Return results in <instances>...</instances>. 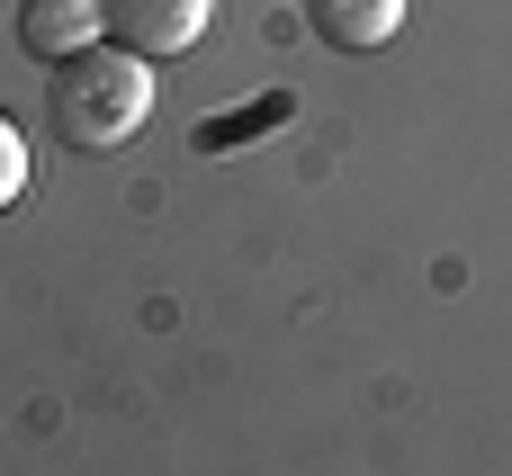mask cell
<instances>
[{"label": "cell", "mask_w": 512, "mask_h": 476, "mask_svg": "<svg viewBox=\"0 0 512 476\" xmlns=\"http://www.w3.org/2000/svg\"><path fill=\"white\" fill-rule=\"evenodd\" d=\"M207 18H216V0H99V27H108V45H126V54H189L198 36H207Z\"/></svg>", "instance_id": "2"}, {"label": "cell", "mask_w": 512, "mask_h": 476, "mask_svg": "<svg viewBox=\"0 0 512 476\" xmlns=\"http://www.w3.org/2000/svg\"><path fill=\"white\" fill-rule=\"evenodd\" d=\"M27 198V135H18V117L0 108V216Z\"/></svg>", "instance_id": "5"}, {"label": "cell", "mask_w": 512, "mask_h": 476, "mask_svg": "<svg viewBox=\"0 0 512 476\" xmlns=\"http://www.w3.org/2000/svg\"><path fill=\"white\" fill-rule=\"evenodd\" d=\"M306 27L333 45V54H378L396 27H405V0H297Z\"/></svg>", "instance_id": "4"}, {"label": "cell", "mask_w": 512, "mask_h": 476, "mask_svg": "<svg viewBox=\"0 0 512 476\" xmlns=\"http://www.w3.org/2000/svg\"><path fill=\"white\" fill-rule=\"evenodd\" d=\"M153 117V63L126 45H81L72 63L45 72V126L72 153H117Z\"/></svg>", "instance_id": "1"}, {"label": "cell", "mask_w": 512, "mask_h": 476, "mask_svg": "<svg viewBox=\"0 0 512 476\" xmlns=\"http://www.w3.org/2000/svg\"><path fill=\"white\" fill-rule=\"evenodd\" d=\"M18 45L36 63H72L81 45H99V0H18Z\"/></svg>", "instance_id": "3"}]
</instances>
